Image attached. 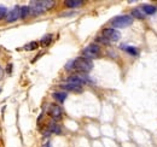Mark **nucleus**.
Here are the masks:
<instances>
[{"mask_svg": "<svg viewBox=\"0 0 157 147\" xmlns=\"http://www.w3.org/2000/svg\"><path fill=\"white\" fill-rule=\"evenodd\" d=\"M93 69V63L90 59H86L83 57H80L76 59H73L70 62L67 63L65 65V70L70 71V70H76L81 74H87L90 73Z\"/></svg>", "mask_w": 157, "mask_h": 147, "instance_id": "obj_1", "label": "nucleus"}, {"mask_svg": "<svg viewBox=\"0 0 157 147\" xmlns=\"http://www.w3.org/2000/svg\"><path fill=\"white\" fill-rule=\"evenodd\" d=\"M133 23V17L131 15H122V16H116L110 21L111 27L115 28H127Z\"/></svg>", "mask_w": 157, "mask_h": 147, "instance_id": "obj_2", "label": "nucleus"}, {"mask_svg": "<svg viewBox=\"0 0 157 147\" xmlns=\"http://www.w3.org/2000/svg\"><path fill=\"white\" fill-rule=\"evenodd\" d=\"M99 55H100V47L97 43H91L82 51V57L90 60L99 58Z\"/></svg>", "mask_w": 157, "mask_h": 147, "instance_id": "obj_3", "label": "nucleus"}, {"mask_svg": "<svg viewBox=\"0 0 157 147\" xmlns=\"http://www.w3.org/2000/svg\"><path fill=\"white\" fill-rule=\"evenodd\" d=\"M67 82H70V83H75L78 86H85V85H88V83H92V80L90 78V76H87L86 74H75V75H71L67 78Z\"/></svg>", "mask_w": 157, "mask_h": 147, "instance_id": "obj_4", "label": "nucleus"}, {"mask_svg": "<svg viewBox=\"0 0 157 147\" xmlns=\"http://www.w3.org/2000/svg\"><path fill=\"white\" fill-rule=\"evenodd\" d=\"M101 35L105 37L108 41H110V42H116L120 40V32L116 30V29H114V28H105V29H103V32H101Z\"/></svg>", "mask_w": 157, "mask_h": 147, "instance_id": "obj_5", "label": "nucleus"}, {"mask_svg": "<svg viewBox=\"0 0 157 147\" xmlns=\"http://www.w3.org/2000/svg\"><path fill=\"white\" fill-rule=\"evenodd\" d=\"M29 10H30V16H39L46 11L42 1H32L29 4Z\"/></svg>", "mask_w": 157, "mask_h": 147, "instance_id": "obj_6", "label": "nucleus"}, {"mask_svg": "<svg viewBox=\"0 0 157 147\" xmlns=\"http://www.w3.org/2000/svg\"><path fill=\"white\" fill-rule=\"evenodd\" d=\"M48 115H50V117H51L53 121H59V119H62V117H63V110H62V107H60L59 105L52 104V105H50V107H48Z\"/></svg>", "mask_w": 157, "mask_h": 147, "instance_id": "obj_7", "label": "nucleus"}, {"mask_svg": "<svg viewBox=\"0 0 157 147\" xmlns=\"http://www.w3.org/2000/svg\"><path fill=\"white\" fill-rule=\"evenodd\" d=\"M17 19H21V9L18 6L13 7L6 16V22L9 23H12V22H16Z\"/></svg>", "mask_w": 157, "mask_h": 147, "instance_id": "obj_8", "label": "nucleus"}, {"mask_svg": "<svg viewBox=\"0 0 157 147\" xmlns=\"http://www.w3.org/2000/svg\"><path fill=\"white\" fill-rule=\"evenodd\" d=\"M60 88H63L64 91L68 92H74V93H81L82 92V86H78L75 83H70V82H65L60 85Z\"/></svg>", "mask_w": 157, "mask_h": 147, "instance_id": "obj_9", "label": "nucleus"}, {"mask_svg": "<svg viewBox=\"0 0 157 147\" xmlns=\"http://www.w3.org/2000/svg\"><path fill=\"white\" fill-rule=\"evenodd\" d=\"M62 133V129H60V127H59L57 123H51L50 126H48V128H47V130L45 131V135L47 136V135H50V134H60Z\"/></svg>", "mask_w": 157, "mask_h": 147, "instance_id": "obj_10", "label": "nucleus"}, {"mask_svg": "<svg viewBox=\"0 0 157 147\" xmlns=\"http://www.w3.org/2000/svg\"><path fill=\"white\" fill-rule=\"evenodd\" d=\"M121 48L123 51H126L128 55H131L132 57H138L139 55V51L137 50V47H134V46H126V45H123V46H121Z\"/></svg>", "mask_w": 157, "mask_h": 147, "instance_id": "obj_11", "label": "nucleus"}, {"mask_svg": "<svg viewBox=\"0 0 157 147\" xmlns=\"http://www.w3.org/2000/svg\"><path fill=\"white\" fill-rule=\"evenodd\" d=\"M52 96H53V99H56L58 103H64L65 100H67V98H68V94L65 92H55L52 93Z\"/></svg>", "mask_w": 157, "mask_h": 147, "instance_id": "obj_12", "label": "nucleus"}, {"mask_svg": "<svg viewBox=\"0 0 157 147\" xmlns=\"http://www.w3.org/2000/svg\"><path fill=\"white\" fill-rule=\"evenodd\" d=\"M52 40H53V35L52 34H46V35H44L42 39L40 40V45L42 47H47L52 42Z\"/></svg>", "mask_w": 157, "mask_h": 147, "instance_id": "obj_13", "label": "nucleus"}, {"mask_svg": "<svg viewBox=\"0 0 157 147\" xmlns=\"http://www.w3.org/2000/svg\"><path fill=\"white\" fill-rule=\"evenodd\" d=\"M141 11L145 13V15H154L157 11V7L154 5H144L141 7Z\"/></svg>", "mask_w": 157, "mask_h": 147, "instance_id": "obj_14", "label": "nucleus"}, {"mask_svg": "<svg viewBox=\"0 0 157 147\" xmlns=\"http://www.w3.org/2000/svg\"><path fill=\"white\" fill-rule=\"evenodd\" d=\"M64 4H65V6H67L68 9H76L78 6H81L83 2L80 1V0H67Z\"/></svg>", "mask_w": 157, "mask_h": 147, "instance_id": "obj_15", "label": "nucleus"}, {"mask_svg": "<svg viewBox=\"0 0 157 147\" xmlns=\"http://www.w3.org/2000/svg\"><path fill=\"white\" fill-rule=\"evenodd\" d=\"M131 16H132L133 18H137V19H144L145 18V13L141 11V9H134V10H132Z\"/></svg>", "mask_w": 157, "mask_h": 147, "instance_id": "obj_16", "label": "nucleus"}, {"mask_svg": "<svg viewBox=\"0 0 157 147\" xmlns=\"http://www.w3.org/2000/svg\"><path fill=\"white\" fill-rule=\"evenodd\" d=\"M38 47H39V42H38V41H32V42L24 45L23 48H24L25 51H35Z\"/></svg>", "mask_w": 157, "mask_h": 147, "instance_id": "obj_17", "label": "nucleus"}, {"mask_svg": "<svg viewBox=\"0 0 157 147\" xmlns=\"http://www.w3.org/2000/svg\"><path fill=\"white\" fill-rule=\"evenodd\" d=\"M21 19L27 18L28 16H30V10L29 6H21Z\"/></svg>", "mask_w": 157, "mask_h": 147, "instance_id": "obj_18", "label": "nucleus"}, {"mask_svg": "<svg viewBox=\"0 0 157 147\" xmlns=\"http://www.w3.org/2000/svg\"><path fill=\"white\" fill-rule=\"evenodd\" d=\"M7 13H9V11H7V9H6V7H4V6H0V19L6 18V16H7Z\"/></svg>", "mask_w": 157, "mask_h": 147, "instance_id": "obj_19", "label": "nucleus"}, {"mask_svg": "<svg viewBox=\"0 0 157 147\" xmlns=\"http://www.w3.org/2000/svg\"><path fill=\"white\" fill-rule=\"evenodd\" d=\"M96 41L99 42V43H103V45H109V43H110V41H108L105 37L103 36V35H101V36H97Z\"/></svg>", "mask_w": 157, "mask_h": 147, "instance_id": "obj_20", "label": "nucleus"}, {"mask_svg": "<svg viewBox=\"0 0 157 147\" xmlns=\"http://www.w3.org/2000/svg\"><path fill=\"white\" fill-rule=\"evenodd\" d=\"M42 4H44V6H45L46 10H50L55 5V1H47V0H45V1H42Z\"/></svg>", "mask_w": 157, "mask_h": 147, "instance_id": "obj_21", "label": "nucleus"}, {"mask_svg": "<svg viewBox=\"0 0 157 147\" xmlns=\"http://www.w3.org/2000/svg\"><path fill=\"white\" fill-rule=\"evenodd\" d=\"M2 76H4V69L0 66V80H2Z\"/></svg>", "mask_w": 157, "mask_h": 147, "instance_id": "obj_22", "label": "nucleus"}, {"mask_svg": "<svg viewBox=\"0 0 157 147\" xmlns=\"http://www.w3.org/2000/svg\"><path fill=\"white\" fill-rule=\"evenodd\" d=\"M7 66H9V68H7V73L10 74V73H11V68H12V65H11V64H9Z\"/></svg>", "mask_w": 157, "mask_h": 147, "instance_id": "obj_23", "label": "nucleus"}, {"mask_svg": "<svg viewBox=\"0 0 157 147\" xmlns=\"http://www.w3.org/2000/svg\"><path fill=\"white\" fill-rule=\"evenodd\" d=\"M0 93H1V88H0Z\"/></svg>", "mask_w": 157, "mask_h": 147, "instance_id": "obj_24", "label": "nucleus"}]
</instances>
